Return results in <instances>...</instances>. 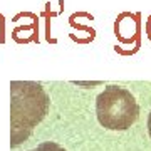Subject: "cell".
Wrapping results in <instances>:
<instances>
[{
	"mask_svg": "<svg viewBox=\"0 0 151 151\" xmlns=\"http://www.w3.org/2000/svg\"><path fill=\"white\" fill-rule=\"evenodd\" d=\"M29 151H67V150H64L62 146L54 143V141H45V143H40L37 148L29 150Z\"/></svg>",
	"mask_w": 151,
	"mask_h": 151,
	"instance_id": "obj_3",
	"label": "cell"
},
{
	"mask_svg": "<svg viewBox=\"0 0 151 151\" xmlns=\"http://www.w3.org/2000/svg\"><path fill=\"white\" fill-rule=\"evenodd\" d=\"M148 133L151 136V114H150V118H148Z\"/></svg>",
	"mask_w": 151,
	"mask_h": 151,
	"instance_id": "obj_4",
	"label": "cell"
},
{
	"mask_svg": "<svg viewBox=\"0 0 151 151\" xmlns=\"http://www.w3.org/2000/svg\"><path fill=\"white\" fill-rule=\"evenodd\" d=\"M49 111V96L39 82H10V146L27 139Z\"/></svg>",
	"mask_w": 151,
	"mask_h": 151,
	"instance_id": "obj_1",
	"label": "cell"
},
{
	"mask_svg": "<svg viewBox=\"0 0 151 151\" xmlns=\"http://www.w3.org/2000/svg\"><path fill=\"white\" fill-rule=\"evenodd\" d=\"M96 114L103 128L111 131H126L138 121L139 106L131 91L111 84L97 96Z\"/></svg>",
	"mask_w": 151,
	"mask_h": 151,
	"instance_id": "obj_2",
	"label": "cell"
}]
</instances>
